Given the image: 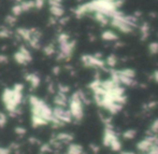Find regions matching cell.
Masks as SVG:
<instances>
[{
	"instance_id": "d4e9b609",
	"label": "cell",
	"mask_w": 158,
	"mask_h": 154,
	"mask_svg": "<svg viewBox=\"0 0 158 154\" xmlns=\"http://www.w3.org/2000/svg\"><path fill=\"white\" fill-rule=\"evenodd\" d=\"M8 62V56L4 54H0V64H6Z\"/></svg>"
},
{
	"instance_id": "30bf717a",
	"label": "cell",
	"mask_w": 158,
	"mask_h": 154,
	"mask_svg": "<svg viewBox=\"0 0 158 154\" xmlns=\"http://www.w3.org/2000/svg\"><path fill=\"white\" fill-rule=\"evenodd\" d=\"M101 38H102V40H104V41L114 42L118 39V36H117L116 32H114L113 30L108 29V30L103 31V32L101 33Z\"/></svg>"
},
{
	"instance_id": "6da1fadb",
	"label": "cell",
	"mask_w": 158,
	"mask_h": 154,
	"mask_svg": "<svg viewBox=\"0 0 158 154\" xmlns=\"http://www.w3.org/2000/svg\"><path fill=\"white\" fill-rule=\"evenodd\" d=\"M30 113H31V125L33 127H41L50 124L53 119V109L44 100L37 96L29 97Z\"/></svg>"
},
{
	"instance_id": "4316f807",
	"label": "cell",
	"mask_w": 158,
	"mask_h": 154,
	"mask_svg": "<svg viewBox=\"0 0 158 154\" xmlns=\"http://www.w3.org/2000/svg\"><path fill=\"white\" fill-rule=\"evenodd\" d=\"M152 79L154 80L156 83H158V70H155L152 75Z\"/></svg>"
},
{
	"instance_id": "ffe728a7",
	"label": "cell",
	"mask_w": 158,
	"mask_h": 154,
	"mask_svg": "<svg viewBox=\"0 0 158 154\" xmlns=\"http://www.w3.org/2000/svg\"><path fill=\"white\" fill-rule=\"evenodd\" d=\"M148 52L152 55L158 54V42L157 41H153L148 44Z\"/></svg>"
},
{
	"instance_id": "f1b7e54d",
	"label": "cell",
	"mask_w": 158,
	"mask_h": 154,
	"mask_svg": "<svg viewBox=\"0 0 158 154\" xmlns=\"http://www.w3.org/2000/svg\"><path fill=\"white\" fill-rule=\"evenodd\" d=\"M59 70H60V69H59V67H55V68L53 69V71H54L55 75H57V73H59Z\"/></svg>"
},
{
	"instance_id": "ac0fdd59",
	"label": "cell",
	"mask_w": 158,
	"mask_h": 154,
	"mask_svg": "<svg viewBox=\"0 0 158 154\" xmlns=\"http://www.w3.org/2000/svg\"><path fill=\"white\" fill-rule=\"evenodd\" d=\"M16 19H17V17L15 16V15L9 14V15H6V19H4V23H6V25L8 26V27H12V26H14L15 24H16Z\"/></svg>"
},
{
	"instance_id": "e0dca14e",
	"label": "cell",
	"mask_w": 158,
	"mask_h": 154,
	"mask_svg": "<svg viewBox=\"0 0 158 154\" xmlns=\"http://www.w3.org/2000/svg\"><path fill=\"white\" fill-rule=\"evenodd\" d=\"M106 67H110V68H114L117 64V57L115 55L111 54L109 55L108 57L106 58Z\"/></svg>"
},
{
	"instance_id": "5bb4252c",
	"label": "cell",
	"mask_w": 158,
	"mask_h": 154,
	"mask_svg": "<svg viewBox=\"0 0 158 154\" xmlns=\"http://www.w3.org/2000/svg\"><path fill=\"white\" fill-rule=\"evenodd\" d=\"M139 31H140V36H141L142 39H146L150 35V26H148V23H143L142 25H140L139 27Z\"/></svg>"
},
{
	"instance_id": "2e32d148",
	"label": "cell",
	"mask_w": 158,
	"mask_h": 154,
	"mask_svg": "<svg viewBox=\"0 0 158 154\" xmlns=\"http://www.w3.org/2000/svg\"><path fill=\"white\" fill-rule=\"evenodd\" d=\"M43 53L46 56H52V55H54L56 53V48H55V45L53 43L48 44V45H45L43 48Z\"/></svg>"
},
{
	"instance_id": "7c38bea8",
	"label": "cell",
	"mask_w": 158,
	"mask_h": 154,
	"mask_svg": "<svg viewBox=\"0 0 158 154\" xmlns=\"http://www.w3.org/2000/svg\"><path fill=\"white\" fill-rule=\"evenodd\" d=\"M137 137V130L135 128H128L122 133V138L124 140H132Z\"/></svg>"
},
{
	"instance_id": "3957f363",
	"label": "cell",
	"mask_w": 158,
	"mask_h": 154,
	"mask_svg": "<svg viewBox=\"0 0 158 154\" xmlns=\"http://www.w3.org/2000/svg\"><path fill=\"white\" fill-rule=\"evenodd\" d=\"M89 100L87 99V96L82 91H77L69 97L68 109L70 110L74 121H82L84 118V106L88 104Z\"/></svg>"
},
{
	"instance_id": "8992f818",
	"label": "cell",
	"mask_w": 158,
	"mask_h": 154,
	"mask_svg": "<svg viewBox=\"0 0 158 154\" xmlns=\"http://www.w3.org/2000/svg\"><path fill=\"white\" fill-rule=\"evenodd\" d=\"M102 144L106 148H110L114 152H119L122 150V141L112 125L104 126L103 136H102Z\"/></svg>"
},
{
	"instance_id": "4fadbf2b",
	"label": "cell",
	"mask_w": 158,
	"mask_h": 154,
	"mask_svg": "<svg viewBox=\"0 0 158 154\" xmlns=\"http://www.w3.org/2000/svg\"><path fill=\"white\" fill-rule=\"evenodd\" d=\"M21 4L24 12H28V11L32 10V9H35V0H24L23 2H21Z\"/></svg>"
},
{
	"instance_id": "8fae6325",
	"label": "cell",
	"mask_w": 158,
	"mask_h": 154,
	"mask_svg": "<svg viewBox=\"0 0 158 154\" xmlns=\"http://www.w3.org/2000/svg\"><path fill=\"white\" fill-rule=\"evenodd\" d=\"M50 12L52 16L56 17V19H61L64 14V10L61 6H50Z\"/></svg>"
},
{
	"instance_id": "7402d4cb",
	"label": "cell",
	"mask_w": 158,
	"mask_h": 154,
	"mask_svg": "<svg viewBox=\"0 0 158 154\" xmlns=\"http://www.w3.org/2000/svg\"><path fill=\"white\" fill-rule=\"evenodd\" d=\"M6 123V115L3 112H0V127H3Z\"/></svg>"
},
{
	"instance_id": "cb8c5ba5",
	"label": "cell",
	"mask_w": 158,
	"mask_h": 154,
	"mask_svg": "<svg viewBox=\"0 0 158 154\" xmlns=\"http://www.w3.org/2000/svg\"><path fill=\"white\" fill-rule=\"evenodd\" d=\"M63 0H48V4L50 6H61Z\"/></svg>"
},
{
	"instance_id": "83f0119b",
	"label": "cell",
	"mask_w": 158,
	"mask_h": 154,
	"mask_svg": "<svg viewBox=\"0 0 158 154\" xmlns=\"http://www.w3.org/2000/svg\"><path fill=\"white\" fill-rule=\"evenodd\" d=\"M0 154H11V152H10V150H9V149L1 148V147H0Z\"/></svg>"
},
{
	"instance_id": "44dd1931",
	"label": "cell",
	"mask_w": 158,
	"mask_h": 154,
	"mask_svg": "<svg viewBox=\"0 0 158 154\" xmlns=\"http://www.w3.org/2000/svg\"><path fill=\"white\" fill-rule=\"evenodd\" d=\"M148 134H151V135H158V119L154 120L153 123L151 124L150 129H148Z\"/></svg>"
},
{
	"instance_id": "f546056e",
	"label": "cell",
	"mask_w": 158,
	"mask_h": 154,
	"mask_svg": "<svg viewBox=\"0 0 158 154\" xmlns=\"http://www.w3.org/2000/svg\"><path fill=\"white\" fill-rule=\"evenodd\" d=\"M83 154H86V153H83Z\"/></svg>"
},
{
	"instance_id": "5b68a950",
	"label": "cell",
	"mask_w": 158,
	"mask_h": 154,
	"mask_svg": "<svg viewBox=\"0 0 158 154\" xmlns=\"http://www.w3.org/2000/svg\"><path fill=\"white\" fill-rule=\"evenodd\" d=\"M111 79L124 86H133L135 84V71L131 68L112 69L110 72Z\"/></svg>"
},
{
	"instance_id": "277c9868",
	"label": "cell",
	"mask_w": 158,
	"mask_h": 154,
	"mask_svg": "<svg viewBox=\"0 0 158 154\" xmlns=\"http://www.w3.org/2000/svg\"><path fill=\"white\" fill-rule=\"evenodd\" d=\"M138 19L135 16L131 15H126L121 11H117L113 17L111 19V26L114 27L115 29L123 33H130L137 28Z\"/></svg>"
},
{
	"instance_id": "ba28073f",
	"label": "cell",
	"mask_w": 158,
	"mask_h": 154,
	"mask_svg": "<svg viewBox=\"0 0 158 154\" xmlns=\"http://www.w3.org/2000/svg\"><path fill=\"white\" fill-rule=\"evenodd\" d=\"M13 57H14V61L19 65H27L32 61V56L29 50L24 45L19 46V50L14 53Z\"/></svg>"
},
{
	"instance_id": "52a82bcc",
	"label": "cell",
	"mask_w": 158,
	"mask_h": 154,
	"mask_svg": "<svg viewBox=\"0 0 158 154\" xmlns=\"http://www.w3.org/2000/svg\"><path fill=\"white\" fill-rule=\"evenodd\" d=\"M81 62L83 66L87 68H94V69H106V59H103L99 54H84L81 57Z\"/></svg>"
},
{
	"instance_id": "d6986e66",
	"label": "cell",
	"mask_w": 158,
	"mask_h": 154,
	"mask_svg": "<svg viewBox=\"0 0 158 154\" xmlns=\"http://www.w3.org/2000/svg\"><path fill=\"white\" fill-rule=\"evenodd\" d=\"M11 14L15 15V16H19V15L22 14V13L24 12L23 11V8H22V4L21 3H15L14 6H12V9H11Z\"/></svg>"
},
{
	"instance_id": "9a60e30c",
	"label": "cell",
	"mask_w": 158,
	"mask_h": 154,
	"mask_svg": "<svg viewBox=\"0 0 158 154\" xmlns=\"http://www.w3.org/2000/svg\"><path fill=\"white\" fill-rule=\"evenodd\" d=\"M13 32L11 31L10 28L8 26H3V27L0 28V38L1 39H6V38L12 37Z\"/></svg>"
},
{
	"instance_id": "603a6c76",
	"label": "cell",
	"mask_w": 158,
	"mask_h": 154,
	"mask_svg": "<svg viewBox=\"0 0 158 154\" xmlns=\"http://www.w3.org/2000/svg\"><path fill=\"white\" fill-rule=\"evenodd\" d=\"M35 9H42L44 6V3H45V0H35Z\"/></svg>"
},
{
	"instance_id": "9c48e42d",
	"label": "cell",
	"mask_w": 158,
	"mask_h": 154,
	"mask_svg": "<svg viewBox=\"0 0 158 154\" xmlns=\"http://www.w3.org/2000/svg\"><path fill=\"white\" fill-rule=\"evenodd\" d=\"M25 80L29 83L30 88H37L38 86L40 85V83H41V79H40V77L37 75V73H27V75H25Z\"/></svg>"
},
{
	"instance_id": "484cf974",
	"label": "cell",
	"mask_w": 158,
	"mask_h": 154,
	"mask_svg": "<svg viewBox=\"0 0 158 154\" xmlns=\"http://www.w3.org/2000/svg\"><path fill=\"white\" fill-rule=\"evenodd\" d=\"M25 129L23 128V127H16L15 128V133H17V134H19V135H24L25 134Z\"/></svg>"
},
{
	"instance_id": "7a4b0ae2",
	"label": "cell",
	"mask_w": 158,
	"mask_h": 154,
	"mask_svg": "<svg viewBox=\"0 0 158 154\" xmlns=\"http://www.w3.org/2000/svg\"><path fill=\"white\" fill-rule=\"evenodd\" d=\"M24 85L23 84H15L12 88H6L2 93V102L6 110L11 115L19 114V106L23 101L24 97Z\"/></svg>"
}]
</instances>
